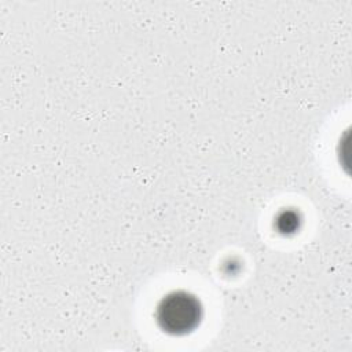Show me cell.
Instances as JSON below:
<instances>
[{
  "mask_svg": "<svg viewBox=\"0 0 352 352\" xmlns=\"http://www.w3.org/2000/svg\"><path fill=\"white\" fill-rule=\"evenodd\" d=\"M202 315V308L197 297L187 292H173L166 294L157 307V322L169 334L182 336L194 330Z\"/></svg>",
  "mask_w": 352,
  "mask_h": 352,
  "instance_id": "cell-1",
  "label": "cell"
}]
</instances>
